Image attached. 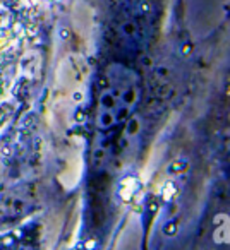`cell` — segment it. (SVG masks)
<instances>
[{
  "mask_svg": "<svg viewBox=\"0 0 230 250\" xmlns=\"http://www.w3.org/2000/svg\"><path fill=\"white\" fill-rule=\"evenodd\" d=\"M141 96L136 70L124 63H110L100 81L94 104V125L100 130H114L133 115Z\"/></svg>",
  "mask_w": 230,
  "mask_h": 250,
  "instance_id": "cell-1",
  "label": "cell"
}]
</instances>
